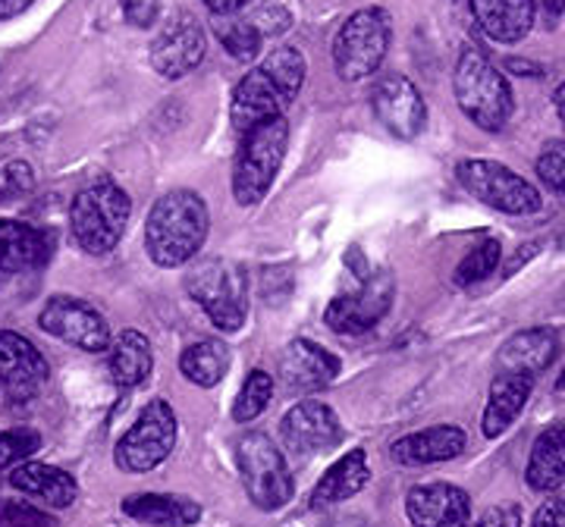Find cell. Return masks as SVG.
<instances>
[{"instance_id":"cell-1","label":"cell","mask_w":565,"mask_h":527,"mask_svg":"<svg viewBox=\"0 0 565 527\" xmlns=\"http://www.w3.org/2000/svg\"><path fill=\"white\" fill-rule=\"evenodd\" d=\"M207 204L192 189L167 192L154 202L145 224V248L158 267H182L202 251L207 239Z\"/></svg>"},{"instance_id":"cell-2","label":"cell","mask_w":565,"mask_h":527,"mask_svg":"<svg viewBox=\"0 0 565 527\" xmlns=\"http://www.w3.org/2000/svg\"><path fill=\"white\" fill-rule=\"evenodd\" d=\"M456 101L484 132H500L512 117V88L478 47H465L456 63Z\"/></svg>"},{"instance_id":"cell-3","label":"cell","mask_w":565,"mask_h":527,"mask_svg":"<svg viewBox=\"0 0 565 527\" xmlns=\"http://www.w3.org/2000/svg\"><path fill=\"white\" fill-rule=\"evenodd\" d=\"M286 144H289L286 117H274L243 132V144L233 163V198L243 207H255L264 202V195L270 192V185L280 173Z\"/></svg>"},{"instance_id":"cell-4","label":"cell","mask_w":565,"mask_h":527,"mask_svg":"<svg viewBox=\"0 0 565 527\" xmlns=\"http://www.w3.org/2000/svg\"><path fill=\"white\" fill-rule=\"evenodd\" d=\"M132 214V202L114 183H92L82 189L70 207V224L73 236L82 251L88 255H104L120 243L126 224Z\"/></svg>"},{"instance_id":"cell-5","label":"cell","mask_w":565,"mask_h":527,"mask_svg":"<svg viewBox=\"0 0 565 527\" xmlns=\"http://www.w3.org/2000/svg\"><path fill=\"white\" fill-rule=\"evenodd\" d=\"M189 295L202 304L211 324L223 333H236L248 314V286L239 264L226 258H204L185 277Z\"/></svg>"},{"instance_id":"cell-6","label":"cell","mask_w":565,"mask_h":527,"mask_svg":"<svg viewBox=\"0 0 565 527\" xmlns=\"http://www.w3.org/2000/svg\"><path fill=\"white\" fill-rule=\"evenodd\" d=\"M236 462H239L245 493L255 506L264 512H277L292 499L289 465L267 433H258V430L245 433L236 443Z\"/></svg>"},{"instance_id":"cell-7","label":"cell","mask_w":565,"mask_h":527,"mask_svg":"<svg viewBox=\"0 0 565 527\" xmlns=\"http://www.w3.org/2000/svg\"><path fill=\"white\" fill-rule=\"evenodd\" d=\"M390 47V17L377 7L352 13L333 41V63L345 82H362L384 63Z\"/></svg>"},{"instance_id":"cell-8","label":"cell","mask_w":565,"mask_h":527,"mask_svg":"<svg viewBox=\"0 0 565 527\" xmlns=\"http://www.w3.org/2000/svg\"><path fill=\"white\" fill-rule=\"evenodd\" d=\"M456 176L468 195H475L493 211L515 214V217H527L541 211V192L503 163L465 161L459 163Z\"/></svg>"},{"instance_id":"cell-9","label":"cell","mask_w":565,"mask_h":527,"mask_svg":"<svg viewBox=\"0 0 565 527\" xmlns=\"http://www.w3.org/2000/svg\"><path fill=\"white\" fill-rule=\"evenodd\" d=\"M177 447V415L163 399L148 402L139 421L122 433L117 447V465L129 474H145L158 467Z\"/></svg>"},{"instance_id":"cell-10","label":"cell","mask_w":565,"mask_h":527,"mask_svg":"<svg viewBox=\"0 0 565 527\" xmlns=\"http://www.w3.org/2000/svg\"><path fill=\"white\" fill-rule=\"evenodd\" d=\"M390 304H393V277L386 270L367 273L355 292L330 302L327 326L337 330V333L359 336V333H367L371 326L381 324V318L390 311Z\"/></svg>"},{"instance_id":"cell-11","label":"cell","mask_w":565,"mask_h":527,"mask_svg":"<svg viewBox=\"0 0 565 527\" xmlns=\"http://www.w3.org/2000/svg\"><path fill=\"white\" fill-rule=\"evenodd\" d=\"M39 324L44 333L57 336L63 343H73L85 348V352H104L110 340V326L92 304L70 299V295H57L44 304Z\"/></svg>"},{"instance_id":"cell-12","label":"cell","mask_w":565,"mask_h":527,"mask_svg":"<svg viewBox=\"0 0 565 527\" xmlns=\"http://www.w3.org/2000/svg\"><path fill=\"white\" fill-rule=\"evenodd\" d=\"M371 107H374L377 120L384 122L386 132L396 139H415L427 120L422 92L405 76H386L377 82L371 92Z\"/></svg>"},{"instance_id":"cell-13","label":"cell","mask_w":565,"mask_h":527,"mask_svg":"<svg viewBox=\"0 0 565 527\" xmlns=\"http://www.w3.org/2000/svg\"><path fill=\"white\" fill-rule=\"evenodd\" d=\"M282 443L296 455H318L327 449L340 447L343 440V427L337 411L323 402H299L289 408L280 421Z\"/></svg>"},{"instance_id":"cell-14","label":"cell","mask_w":565,"mask_h":527,"mask_svg":"<svg viewBox=\"0 0 565 527\" xmlns=\"http://www.w3.org/2000/svg\"><path fill=\"white\" fill-rule=\"evenodd\" d=\"M202 57L204 32L189 13H177L151 44V63L167 79H180L185 73H192L202 63Z\"/></svg>"},{"instance_id":"cell-15","label":"cell","mask_w":565,"mask_h":527,"mask_svg":"<svg viewBox=\"0 0 565 527\" xmlns=\"http://www.w3.org/2000/svg\"><path fill=\"white\" fill-rule=\"evenodd\" d=\"M47 380V362L25 336L13 330H0V384L10 399L35 396Z\"/></svg>"},{"instance_id":"cell-16","label":"cell","mask_w":565,"mask_h":527,"mask_svg":"<svg viewBox=\"0 0 565 527\" xmlns=\"http://www.w3.org/2000/svg\"><path fill=\"white\" fill-rule=\"evenodd\" d=\"M405 512L415 527H468L471 499L462 487L452 484H422L408 490Z\"/></svg>"},{"instance_id":"cell-17","label":"cell","mask_w":565,"mask_h":527,"mask_svg":"<svg viewBox=\"0 0 565 527\" xmlns=\"http://www.w3.org/2000/svg\"><path fill=\"white\" fill-rule=\"evenodd\" d=\"M286 95L277 88V82L270 79L264 73L262 66L245 73L243 82L236 85L233 92V104H230V117H233V126L239 132H248L262 122L274 120V117H282V107H286Z\"/></svg>"},{"instance_id":"cell-18","label":"cell","mask_w":565,"mask_h":527,"mask_svg":"<svg viewBox=\"0 0 565 527\" xmlns=\"http://www.w3.org/2000/svg\"><path fill=\"white\" fill-rule=\"evenodd\" d=\"M280 377L289 389H321L340 377V358L311 340H296L282 348Z\"/></svg>"},{"instance_id":"cell-19","label":"cell","mask_w":565,"mask_h":527,"mask_svg":"<svg viewBox=\"0 0 565 527\" xmlns=\"http://www.w3.org/2000/svg\"><path fill=\"white\" fill-rule=\"evenodd\" d=\"M465 452V430L456 424H437L408 433L403 440H396L390 455L396 465L405 467H422L437 465V462H449L459 459Z\"/></svg>"},{"instance_id":"cell-20","label":"cell","mask_w":565,"mask_h":527,"mask_svg":"<svg viewBox=\"0 0 565 527\" xmlns=\"http://www.w3.org/2000/svg\"><path fill=\"white\" fill-rule=\"evenodd\" d=\"M556 333L534 326V330H522L512 340H505L500 355H497V374H515V377H537L541 370L550 367L556 358Z\"/></svg>"},{"instance_id":"cell-21","label":"cell","mask_w":565,"mask_h":527,"mask_svg":"<svg viewBox=\"0 0 565 527\" xmlns=\"http://www.w3.org/2000/svg\"><path fill=\"white\" fill-rule=\"evenodd\" d=\"M471 13L487 39L500 44L525 39L537 17L534 0H471Z\"/></svg>"},{"instance_id":"cell-22","label":"cell","mask_w":565,"mask_h":527,"mask_svg":"<svg viewBox=\"0 0 565 527\" xmlns=\"http://www.w3.org/2000/svg\"><path fill=\"white\" fill-rule=\"evenodd\" d=\"M51 258V239L29 224L0 221V273L39 270Z\"/></svg>"},{"instance_id":"cell-23","label":"cell","mask_w":565,"mask_h":527,"mask_svg":"<svg viewBox=\"0 0 565 527\" xmlns=\"http://www.w3.org/2000/svg\"><path fill=\"white\" fill-rule=\"evenodd\" d=\"M10 484L51 508H70L79 496L76 481L66 471L54 465H41V462H22V465L13 467Z\"/></svg>"},{"instance_id":"cell-24","label":"cell","mask_w":565,"mask_h":527,"mask_svg":"<svg viewBox=\"0 0 565 527\" xmlns=\"http://www.w3.org/2000/svg\"><path fill=\"white\" fill-rule=\"evenodd\" d=\"M531 377H515V374H497V380L490 386V399L484 408V437L497 440L503 437L509 427L519 421L522 408L527 406V396H531Z\"/></svg>"},{"instance_id":"cell-25","label":"cell","mask_w":565,"mask_h":527,"mask_svg":"<svg viewBox=\"0 0 565 527\" xmlns=\"http://www.w3.org/2000/svg\"><path fill=\"white\" fill-rule=\"evenodd\" d=\"M367 481H371L367 459H364L362 449H352V452H345L340 462H333L323 471V477L318 481L315 493H311V506L327 508L337 506V503H345L355 493H362Z\"/></svg>"},{"instance_id":"cell-26","label":"cell","mask_w":565,"mask_h":527,"mask_svg":"<svg viewBox=\"0 0 565 527\" xmlns=\"http://www.w3.org/2000/svg\"><path fill=\"white\" fill-rule=\"evenodd\" d=\"M122 512L136 518L141 525L151 527H189L202 518V506L185 499V496H170V493H139L122 503Z\"/></svg>"},{"instance_id":"cell-27","label":"cell","mask_w":565,"mask_h":527,"mask_svg":"<svg viewBox=\"0 0 565 527\" xmlns=\"http://www.w3.org/2000/svg\"><path fill=\"white\" fill-rule=\"evenodd\" d=\"M527 487L553 493L565 484V424H550L534 440L527 459Z\"/></svg>"},{"instance_id":"cell-28","label":"cell","mask_w":565,"mask_h":527,"mask_svg":"<svg viewBox=\"0 0 565 527\" xmlns=\"http://www.w3.org/2000/svg\"><path fill=\"white\" fill-rule=\"evenodd\" d=\"M151 343L139 330H122L110 343V374L120 386H139L151 374Z\"/></svg>"},{"instance_id":"cell-29","label":"cell","mask_w":565,"mask_h":527,"mask_svg":"<svg viewBox=\"0 0 565 527\" xmlns=\"http://www.w3.org/2000/svg\"><path fill=\"white\" fill-rule=\"evenodd\" d=\"M180 370L185 380L211 389V386L221 384L226 370H230V348L221 340H202V343L189 345L182 352Z\"/></svg>"},{"instance_id":"cell-30","label":"cell","mask_w":565,"mask_h":527,"mask_svg":"<svg viewBox=\"0 0 565 527\" xmlns=\"http://www.w3.org/2000/svg\"><path fill=\"white\" fill-rule=\"evenodd\" d=\"M217 35H221V44L233 61H255L262 51V29L252 20H239L236 13L217 20Z\"/></svg>"},{"instance_id":"cell-31","label":"cell","mask_w":565,"mask_h":527,"mask_svg":"<svg viewBox=\"0 0 565 527\" xmlns=\"http://www.w3.org/2000/svg\"><path fill=\"white\" fill-rule=\"evenodd\" d=\"M262 69L270 79L277 82V88L286 95V101H296V95L302 92L305 82L302 51H296V47H277V51H270V57L262 63Z\"/></svg>"},{"instance_id":"cell-32","label":"cell","mask_w":565,"mask_h":527,"mask_svg":"<svg viewBox=\"0 0 565 527\" xmlns=\"http://www.w3.org/2000/svg\"><path fill=\"white\" fill-rule=\"evenodd\" d=\"M500 258H503V248L497 239L484 236L481 243L475 245L468 255H465L459 267H456V283L459 286H475L484 283L487 277L500 267Z\"/></svg>"},{"instance_id":"cell-33","label":"cell","mask_w":565,"mask_h":527,"mask_svg":"<svg viewBox=\"0 0 565 527\" xmlns=\"http://www.w3.org/2000/svg\"><path fill=\"white\" fill-rule=\"evenodd\" d=\"M270 396H274V380H270V374L252 370V374L245 377V386L239 389L236 402H233V421H239V424L255 421L264 408H267Z\"/></svg>"},{"instance_id":"cell-34","label":"cell","mask_w":565,"mask_h":527,"mask_svg":"<svg viewBox=\"0 0 565 527\" xmlns=\"http://www.w3.org/2000/svg\"><path fill=\"white\" fill-rule=\"evenodd\" d=\"M41 437L29 427H20V430H3L0 433V467H10L29 459L32 452H39Z\"/></svg>"},{"instance_id":"cell-35","label":"cell","mask_w":565,"mask_h":527,"mask_svg":"<svg viewBox=\"0 0 565 527\" xmlns=\"http://www.w3.org/2000/svg\"><path fill=\"white\" fill-rule=\"evenodd\" d=\"M537 176L546 189L565 195V142H550L537 161Z\"/></svg>"},{"instance_id":"cell-36","label":"cell","mask_w":565,"mask_h":527,"mask_svg":"<svg viewBox=\"0 0 565 527\" xmlns=\"http://www.w3.org/2000/svg\"><path fill=\"white\" fill-rule=\"evenodd\" d=\"M32 185H35V176H32V166L29 163L13 161L7 163V166H0V202L20 198Z\"/></svg>"},{"instance_id":"cell-37","label":"cell","mask_w":565,"mask_h":527,"mask_svg":"<svg viewBox=\"0 0 565 527\" xmlns=\"http://www.w3.org/2000/svg\"><path fill=\"white\" fill-rule=\"evenodd\" d=\"M0 527H54V521L25 503H0Z\"/></svg>"},{"instance_id":"cell-38","label":"cell","mask_w":565,"mask_h":527,"mask_svg":"<svg viewBox=\"0 0 565 527\" xmlns=\"http://www.w3.org/2000/svg\"><path fill=\"white\" fill-rule=\"evenodd\" d=\"M471 527H522V508L512 506V503L487 508L484 515Z\"/></svg>"},{"instance_id":"cell-39","label":"cell","mask_w":565,"mask_h":527,"mask_svg":"<svg viewBox=\"0 0 565 527\" xmlns=\"http://www.w3.org/2000/svg\"><path fill=\"white\" fill-rule=\"evenodd\" d=\"M122 10H126V20L132 25L148 29L161 13V0H122Z\"/></svg>"},{"instance_id":"cell-40","label":"cell","mask_w":565,"mask_h":527,"mask_svg":"<svg viewBox=\"0 0 565 527\" xmlns=\"http://www.w3.org/2000/svg\"><path fill=\"white\" fill-rule=\"evenodd\" d=\"M531 527H565V499H546L544 506L534 512Z\"/></svg>"},{"instance_id":"cell-41","label":"cell","mask_w":565,"mask_h":527,"mask_svg":"<svg viewBox=\"0 0 565 527\" xmlns=\"http://www.w3.org/2000/svg\"><path fill=\"white\" fill-rule=\"evenodd\" d=\"M248 0H204V7L217 17H230V13H239Z\"/></svg>"},{"instance_id":"cell-42","label":"cell","mask_w":565,"mask_h":527,"mask_svg":"<svg viewBox=\"0 0 565 527\" xmlns=\"http://www.w3.org/2000/svg\"><path fill=\"white\" fill-rule=\"evenodd\" d=\"M29 3H32V0H0V20H13V17H20Z\"/></svg>"},{"instance_id":"cell-43","label":"cell","mask_w":565,"mask_h":527,"mask_svg":"<svg viewBox=\"0 0 565 527\" xmlns=\"http://www.w3.org/2000/svg\"><path fill=\"white\" fill-rule=\"evenodd\" d=\"M323 527H371V521H364L362 515H337Z\"/></svg>"},{"instance_id":"cell-44","label":"cell","mask_w":565,"mask_h":527,"mask_svg":"<svg viewBox=\"0 0 565 527\" xmlns=\"http://www.w3.org/2000/svg\"><path fill=\"white\" fill-rule=\"evenodd\" d=\"M556 110H559V117H563V122H565V85H559V88H556Z\"/></svg>"},{"instance_id":"cell-45","label":"cell","mask_w":565,"mask_h":527,"mask_svg":"<svg viewBox=\"0 0 565 527\" xmlns=\"http://www.w3.org/2000/svg\"><path fill=\"white\" fill-rule=\"evenodd\" d=\"M556 389H565V370H563V377H559V384H556Z\"/></svg>"},{"instance_id":"cell-46","label":"cell","mask_w":565,"mask_h":527,"mask_svg":"<svg viewBox=\"0 0 565 527\" xmlns=\"http://www.w3.org/2000/svg\"><path fill=\"white\" fill-rule=\"evenodd\" d=\"M0 392H3V384H0Z\"/></svg>"}]
</instances>
